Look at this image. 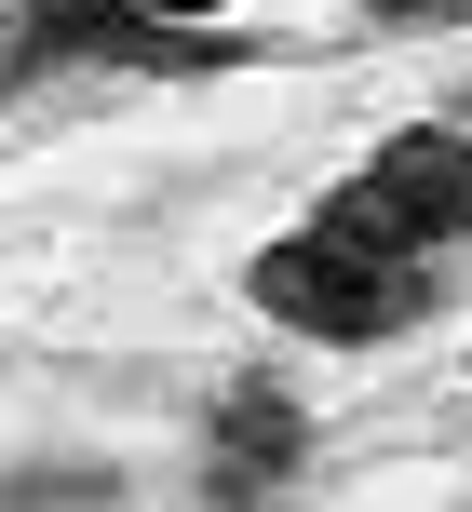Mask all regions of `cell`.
Returning a JSON list of instances; mask_svg holds the SVG:
<instances>
[{
	"label": "cell",
	"mask_w": 472,
	"mask_h": 512,
	"mask_svg": "<svg viewBox=\"0 0 472 512\" xmlns=\"http://www.w3.org/2000/svg\"><path fill=\"white\" fill-rule=\"evenodd\" d=\"M243 297H257L270 324H297V337H338V351H365V337H405V324L432 310V256H392V243L338 230V216H311V230L257 243Z\"/></svg>",
	"instance_id": "cell-1"
},
{
	"label": "cell",
	"mask_w": 472,
	"mask_h": 512,
	"mask_svg": "<svg viewBox=\"0 0 472 512\" xmlns=\"http://www.w3.org/2000/svg\"><path fill=\"white\" fill-rule=\"evenodd\" d=\"M378 27H446V14H472V0H365Z\"/></svg>",
	"instance_id": "cell-5"
},
{
	"label": "cell",
	"mask_w": 472,
	"mask_h": 512,
	"mask_svg": "<svg viewBox=\"0 0 472 512\" xmlns=\"http://www.w3.org/2000/svg\"><path fill=\"white\" fill-rule=\"evenodd\" d=\"M216 472H230V499H257L270 472H297V405H284V391H230V418H216Z\"/></svg>",
	"instance_id": "cell-4"
},
{
	"label": "cell",
	"mask_w": 472,
	"mask_h": 512,
	"mask_svg": "<svg viewBox=\"0 0 472 512\" xmlns=\"http://www.w3.org/2000/svg\"><path fill=\"white\" fill-rule=\"evenodd\" d=\"M324 216H338V230H365V243H392V256H446V243H472V135H459V122L378 135V149L324 189Z\"/></svg>",
	"instance_id": "cell-3"
},
{
	"label": "cell",
	"mask_w": 472,
	"mask_h": 512,
	"mask_svg": "<svg viewBox=\"0 0 472 512\" xmlns=\"http://www.w3.org/2000/svg\"><path fill=\"white\" fill-rule=\"evenodd\" d=\"M216 14L230 0H27L14 27H0V68H230V41H216Z\"/></svg>",
	"instance_id": "cell-2"
}]
</instances>
